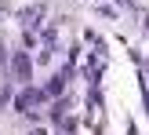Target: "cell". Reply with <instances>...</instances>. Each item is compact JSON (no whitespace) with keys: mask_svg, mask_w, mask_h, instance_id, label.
Wrapping results in <instances>:
<instances>
[{"mask_svg":"<svg viewBox=\"0 0 149 135\" xmlns=\"http://www.w3.org/2000/svg\"><path fill=\"white\" fill-rule=\"evenodd\" d=\"M15 73H18L22 80L33 77V70H29V58H26V55H15Z\"/></svg>","mask_w":149,"mask_h":135,"instance_id":"obj_1","label":"cell"}]
</instances>
